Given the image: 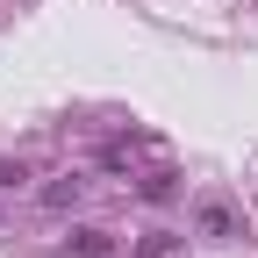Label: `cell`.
I'll return each instance as SVG.
<instances>
[{
  "mask_svg": "<svg viewBox=\"0 0 258 258\" xmlns=\"http://www.w3.org/2000/svg\"><path fill=\"white\" fill-rule=\"evenodd\" d=\"M194 230L215 237V244H230V237H244V215L222 201V194H201V201H194Z\"/></svg>",
  "mask_w": 258,
  "mask_h": 258,
  "instance_id": "cell-1",
  "label": "cell"
},
{
  "mask_svg": "<svg viewBox=\"0 0 258 258\" xmlns=\"http://www.w3.org/2000/svg\"><path fill=\"white\" fill-rule=\"evenodd\" d=\"M64 251H79V258H108L115 237H108V230H72V237H64Z\"/></svg>",
  "mask_w": 258,
  "mask_h": 258,
  "instance_id": "cell-2",
  "label": "cell"
},
{
  "mask_svg": "<svg viewBox=\"0 0 258 258\" xmlns=\"http://www.w3.org/2000/svg\"><path fill=\"white\" fill-rule=\"evenodd\" d=\"M79 194H86V179H57V186L43 194V201H50V208H72V201H79Z\"/></svg>",
  "mask_w": 258,
  "mask_h": 258,
  "instance_id": "cell-3",
  "label": "cell"
},
{
  "mask_svg": "<svg viewBox=\"0 0 258 258\" xmlns=\"http://www.w3.org/2000/svg\"><path fill=\"white\" fill-rule=\"evenodd\" d=\"M172 194H179L172 172H151V179H144V201H172Z\"/></svg>",
  "mask_w": 258,
  "mask_h": 258,
  "instance_id": "cell-4",
  "label": "cell"
},
{
  "mask_svg": "<svg viewBox=\"0 0 258 258\" xmlns=\"http://www.w3.org/2000/svg\"><path fill=\"white\" fill-rule=\"evenodd\" d=\"M15 179H22V165H0V186H15Z\"/></svg>",
  "mask_w": 258,
  "mask_h": 258,
  "instance_id": "cell-5",
  "label": "cell"
}]
</instances>
